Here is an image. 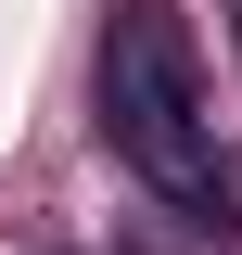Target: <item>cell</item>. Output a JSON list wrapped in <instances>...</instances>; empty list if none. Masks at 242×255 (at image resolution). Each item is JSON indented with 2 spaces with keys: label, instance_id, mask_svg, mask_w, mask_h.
I'll use <instances>...</instances> for the list:
<instances>
[{
  "label": "cell",
  "instance_id": "obj_1",
  "mask_svg": "<svg viewBox=\"0 0 242 255\" xmlns=\"http://www.w3.org/2000/svg\"><path fill=\"white\" fill-rule=\"evenodd\" d=\"M102 140L140 166L191 230H230V166L204 140V64H191L179 0H127L102 38Z\"/></svg>",
  "mask_w": 242,
  "mask_h": 255
}]
</instances>
